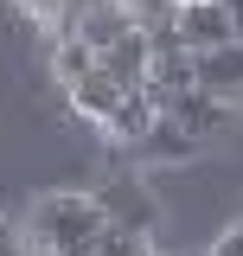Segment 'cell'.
<instances>
[{
    "label": "cell",
    "mask_w": 243,
    "mask_h": 256,
    "mask_svg": "<svg viewBox=\"0 0 243 256\" xmlns=\"http://www.w3.org/2000/svg\"><path fill=\"white\" fill-rule=\"evenodd\" d=\"M205 256H243V224H230V230H224V237H218Z\"/></svg>",
    "instance_id": "cell-14"
},
{
    "label": "cell",
    "mask_w": 243,
    "mask_h": 256,
    "mask_svg": "<svg viewBox=\"0 0 243 256\" xmlns=\"http://www.w3.org/2000/svg\"><path fill=\"white\" fill-rule=\"evenodd\" d=\"M134 148H141L148 160H160V166H186V160L198 154V141H192V134H186L173 116H154V122H148V134H141Z\"/></svg>",
    "instance_id": "cell-8"
},
{
    "label": "cell",
    "mask_w": 243,
    "mask_h": 256,
    "mask_svg": "<svg viewBox=\"0 0 243 256\" xmlns=\"http://www.w3.org/2000/svg\"><path fill=\"white\" fill-rule=\"evenodd\" d=\"M96 256H154L148 230H122V224H102V244H96Z\"/></svg>",
    "instance_id": "cell-13"
},
{
    "label": "cell",
    "mask_w": 243,
    "mask_h": 256,
    "mask_svg": "<svg viewBox=\"0 0 243 256\" xmlns=\"http://www.w3.org/2000/svg\"><path fill=\"white\" fill-rule=\"evenodd\" d=\"M70 32H77L90 52H102L109 38H122V32H128V13H122V0H102V6H90V13H77V20H70Z\"/></svg>",
    "instance_id": "cell-9"
},
{
    "label": "cell",
    "mask_w": 243,
    "mask_h": 256,
    "mask_svg": "<svg viewBox=\"0 0 243 256\" xmlns=\"http://www.w3.org/2000/svg\"><path fill=\"white\" fill-rule=\"evenodd\" d=\"M64 96H70V109H77V116H90V122L102 128V122H109V109L128 96V84H116V77L102 70V58H96L90 70L77 77V84H64Z\"/></svg>",
    "instance_id": "cell-6"
},
{
    "label": "cell",
    "mask_w": 243,
    "mask_h": 256,
    "mask_svg": "<svg viewBox=\"0 0 243 256\" xmlns=\"http://www.w3.org/2000/svg\"><path fill=\"white\" fill-rule=\"evenodd\" d=\"M96 205H102V218L122 224V230H148L154 237V224H160V198H154L134 173H109L102 192H96Z\"/></svg>",
    "instance_id": "cell-2"
},
{
    "label": "cell",
    "mask_w": 243,
    "mask_h": 256,
    "mask_svg": "<svg viewBox=\"0 0 243 256\" xmlns=\"http://www.w3.org/2000/svg\"><path fill=\"white\" fill-rule=\"evenodd\" d=\"M192 84L212 90L224 109H243V38H224L212 52H192Z\"/></svg>",
    "instance_id": "cell-3"
},
{
    "label": "cell",
    "mask_w": 243,
    "mask_h": 256,
    "mask_svg": "<svg viewBox=\"0 0 243 256\" xmlns=\"http://www.w3.org/2000/svg\"><path fill=\"white\" fill-rule=\"evenodd\" d=\"M173 32H180L186 52H212V45L230 38V13H224V0H180Z\"/></svg>",
    "instance_id": "cell-4"
},
{
    "label": "cell",
    "mask_w": 243,
    "mask_h": 256,
    "mask_svg": "<svg viewBox=\"0 0 243 256\" xmlns=\"http://www.w3.org/2000/svg\"><path fill=\"white\" fill-rule=\"evenodd\" d=\"M90 64H96V52L77 38V32H58V38H52V77H58V90H64V84H77Z\"/></svg>",
    "instance_id": "cell-11"
},
{
    "label": "cell",
    "mask_w": 243,
    "mask_h": 256,
    "mask_svg": "<svg viewBox=\"0 0 243 256\" xmlns=\"http://www.w3.org/2000/svg\"><path fill=\"white\" fill-rule=\"evenodd\" d=\"M122 13H128V26H134V32H160V26H173L180 0H122Z\"/></svg>",
    "instance_id": "cell-12"
},
{
    "label": "cell",
    "mask_w": 243,
    "mask_h": 256,
    "mask_svg": "<svg viewBox=\"0 0 243 256\" xmlns=\"http://www.w3.org/2000/svg\"><path fill=\"white\" fill-rule=\"evenodd\" d=\"M160 116H173V122H180L186 134H192V141H205V134H218V128L230 122V109H224V102H218L212 90H198V84H186V90H173Z\"/></svg>",
    "instance_id": "cell-5"
},
{
    "label": "cell",
    "mask_w": 243,
    "mask_h": 256,
    "mask_svg": "<svg viewBox=\"0 0 243 256\" xmlns=\"http://www.w3.org/2000/svg\"><path fill=\"white\" fill-rule=\"evenodd\" d=\"M96 58H102V70H109L116 84L141 90V77H148V64H154V45H148V32H134V26H128L122 38H109V45H102Z\"/></svg>",
    "instance_id": "cell-7"
},
{
    "label": "cell",
    "mask_w": 243,
    "mask_h": 256,
    "mask_svg": "<svg viewBox=\"0 0 243 256\" xmlns=\"http://www.w3.org/2000/svg\"><path fill=\"white\" fill-rule=\"evenodd\" d=\"M102 205H96V192H38L32 198L26 224H20V237H26L32 250H58V256H96L102 244Z\"/></svg>",
    "instance_id": "cell-1"
},
{
    "label": "cell",
    "mask_w": 243,
    "mask_h": 256,
    "mask_svg": "<svg viewBox=\"0 0 243 256\" xmlns=\"http://www.w3.org/2000/svg\"><path fill=\"white\" fill-rule=\"evenodd\" d=\"M148 122H154V102H148V90H128L116 102V109H109V134H116V141H128V148H134V141H141V134H148Z\"/></svg>",
    "instance_id": "cell-10"
},
{
    "label": "cell",
    "mask_w": 243,
    "mask_h": 256,
    "mask_svg": "<svg viewBox=\"0 0 243 256\" xmlns=\"http://www.w3.org/2000/svg\"><path fill=\"white\" fill-rule=\"evenodd\" d=\"M224 13H230V38H243V0H224Z\"/></svg>",
    "instance_id": "cell-16"
},
{
    "label": "cell",
    "mask_w": 243,
    "mask_h": 256,
    "mask_svg": "<svg viewBox=\"0 0 243 256\" xmlns=\"http://www.w3.org/2000/svg\"><path fill=\"white\" fill-rule=\"evenodd\" d=\"M0 256H26V237H20L6 218H0Z\"/></svg>",
    "instance_id": "cell-15"
},
{
    "label": "cell",
    "mask_w": 243,
    "mask_h": 256,
    "mask_svg": "<svg viewBox=\"0 0 243 256\" xmlns=\"http://www.w3.org/2000/svg\"><path fill=\"white\" fill-rule=\"evenodd\" d=\"M26 256H58V250H32V244H26Z\"/></svg>",
    "instance_id": "cell-17"
}]
</instances>
